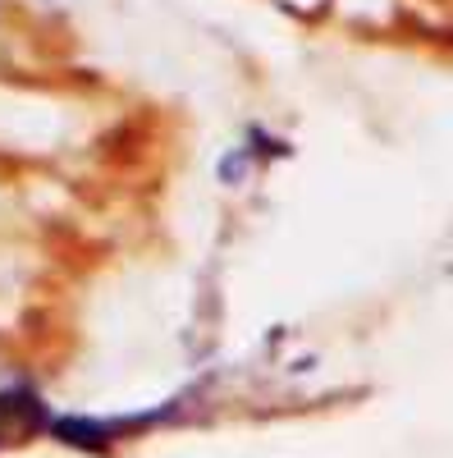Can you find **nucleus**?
Wrapping results in <instances>:
<instances>
[{"instance_id": "1", "label": "nucleus", "mask_w": 453, "mask_h": 458, "mask_svg": "<svg viewBox=\"0 0 453 458\" xmlns=\"http://www.w3.org/2000/svg\"><path fill=\"white\" fill-rule=\"evenodd\" d=\"M46 427H51V408L32 386H23V380L0 386V449L42 436Z\"/></svg>"}]
</instances>
